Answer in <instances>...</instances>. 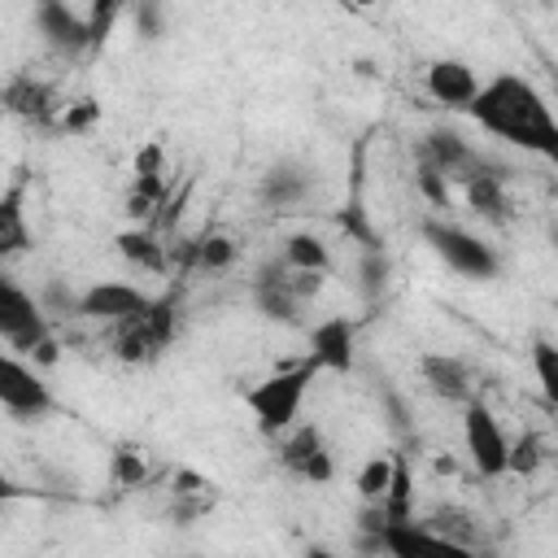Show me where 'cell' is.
I'll return each mask as SVG.
<instances>
[{"label":"cell","mask_w":558,"mask_h":558,"mask_svg":"<svg viewBox=\"0 0 558 558\" xmlns=\"http://www.w3.org/2000/svg\"><path fill=\"white\" fill-rule=\"evenodd\" d=\"M279 462H283L292 475L310 480V484H327V480L336 475V462H331V453H327L318 427H296V432L279 445Z\"/></svg>","instance_id":"10"},{"label":"cell","mask_w":558,"mask_h":558,"mask_svg":"<svg viewBox=\"0 0 558 558\" xmlns=\"http://www.w3.org/2000/svg\"><path fill=\"white\" fill-rule=\"evenodd\" d=\"M418 375H423L427 392H436L440 401H466V392H471V371L453 353H423Z\"/></svg>","instance_id":"14"},{"label":"cell","mask_w":558,"mask_h":558,"mask_svg":"<svg viewBox=\"0 0 558 558\" xmlns=\"http://www.w3.org/2000/svg\"><path fill=\"white\" fill-rule=\"evenodd\" d=\"M96 118H100V105H96V100H78V105H70V109H65L61 126H65V131H87Z\"/></svg>","instance_id":"29"},{"label":"cell","mask_w":558,"mask_h":558,"mask_svg":"<svg viewBox=\"0 0 558 558\" xmlns=\"http://www.w3.org/2000/svg\"><path fill=\"white\" fill-rule=\"evenodd\" d=\"M0 405H4L13 418H39V414L52 410L48 384H44L39 371L26 366L13 349L0 357Z\"/></svg>","instance_id":"6"},{"label":"cell","mask_w":558,"mask_h":558,"mask_svg":"<svg viewBox=\"0 0 558 558\" xmlns=\"http://www.w3.org/2000/svg\"><path fill=\"white\" fill-rule=\"evenodd\" d=\"M310 357L318 362V371H349L353 366V323L349 318H323L310 331Z\"/></svg>","instance_id":"12"},{"label":"cell","mask_w":558,"mask_h":558,"mask_svg":"<svg viewBox=\"0 0 558 558\" xmlns=\"http://www.w3.org/2000/svg\"><path fill=\"white\" fill-rule=\"evenodd\" d=\"M35 26L39 35L57 48V52H83L92 44V31H87V17L70 13L65 0H48V4H35Z\"/></svg>","instance_id":"11"},{"label":"cell","mask_w":558,"mask_h":558,"mask_svg":"<svg viewBox=\"0 0 558 558\" xmlns=\"http://www.w3.org/2000/svg\"><path fill=\"white\" fill-rule=\"evenodd\" d=\"M135 31L144 39H157L161 35V13H157V0H140L135 4Z\"/></svg>","instance_id":"31"},{"label":"cell","mask_w":558,"mask_h":558,"mask_svg":"<svg viewBox=\"0 0 558 558\" xmlns=\"http://www.w3.org/2000/svg\"><path fill=\"white\" fill-rule=\"evenodd\" d=\"M288 283H292V292H296L301 301H310V296L323 292V270H292V266H288Z\"/></svg>","instance_id":"30"},{"label":"cell","mask_w":558,"mask_h":558,"mask_svg":"<svg viewBox=\"0 0 558 558\" xmlns=\"http://www.w3.org/2000/svg\"><path fill=\"white\" fill-rule=\"evenodd\" d=\"M488 135L545 157L549 166H558V118L549 109V100L523 78V74H497L480 87L475 105L466 109Z\"/></svg>","instance_id":"1"},{"label":"cell","mask_w":558,"mask_h":558,"mask_svg":"<svg viewBox=\"0 0 558 558\" xmlns=\"http://www.w3.org/2000/svg\"><path fill=\"white\" fill-rule=\"evenodd\" d=\"M31 357H35V362H44V366H48V362H57V340H52V336H44V340L31 349Z\"/></svg>","instance_id":"34"},{"label":"cell","mask_w":558,"mask_h":558,"mask_svg":"<svg viewBox=\"0 0 558 558\" xmlns=\"http://www.w3.org/2000/svg\"><path fill=\"white\" fill-rule=\"evenodd\" d=\"M4 105L17 113V118H44L48 113V92L31 78H13L9 92H4Z\"/></svg>","instance_id":"22"},{"label":"cell","mask_w":558,"mask_h":558,"mask_svg":"<svg viewBox=\"0 0 558 558\" xmlns=\"http://www.w3.org/2000/svg\"><path fill=\"white\" fill-rule=\"evenodd\" d=\"M466 201H471V209H475L480 218H488V222H510V201H506L497 174H488V170L471 174V179H466Z\"/></svg>","instance_id":"15"},{"label":"cell","mask_w":558,"mask_h":558,"mask_svg":"<svg viewBox=\"0 0 558 558\" xmlns=\"http://www.w3.org/2000/svg\"><path fill=\"white\" fill-rule=\"evenodd\" d=\"M310 196V174L292 170V166H275L266 179H262V201L266 205H279V209H292Z\"/></svg>","instance_id":"17"},{"label":"cell","mask_w":558,"mask_h":558,"mask_svg":"<svg viewBox=\"0 0 558 558\" xmlns=\"http://www.w3.org/2000/svg\"><path fill=\"white\" fill-rule=\"evenodd\" d=\"M423 157H432V161L449 174V183H466L471 174H480V170H484V161L471 153V144H466L458 131H445V126H436V131L427 135Z\"/></svg>","instance_id":"13"},{"label":"cell","mask_w":558,"mask_h":558,"mask_svg":"<svg viewBox=\"0 0 558 558\" xmlns=\"http://www.w3.org/2000/svg\"><path fill=\"white\" fill-rule=\"evenodd\" d=\"M392 471H397V453H375L366 458V466L357 471V493L362 501H384L388 484H392Z\"/></svg>","instance_id":"21"},{"label":"cell","mask_w":558,"mask_h":558,"mask_svg":"<svg viewBox=\"0 0 558 558\" xmlns=\"http://www.w3.org/2000/svg\"><path fill=\"white\" fill-rule=\"evenodd\" d=\"M118 4L122 0H92V13H87V31H92V44H100L118 17Z\"/></svg>","instance_id":"28"},{"label":"cell","mask_w":558,"mask_h":558,"mask_svg":"<svg viewBox=\"0 0 558 558\" xmlns=\"http://www.w3.org/2000/svg\"><path fill=\"white\" fill-rule=\"evenodd\" d=\"M283 262L292 266V270H331V248L314 235V231H292L288 240H283Z\"/></svg>","instance_id":"18"},{"label":"cell","mask_w":558,"mask_h":558,"mask_svg":"<svg viewBox=\"0 0 558 558\" xmlns=\"http://www.w3.org/2000/svg\"><path fill=\"white\" fill-rule=\"evenodd\" d=\"M31 244L26 222H22V192L9 187L4 205H0V253H22Z\"/></svg>","instance_id":"20"},{"label":"cell","mask_w":558,"mask_h":558,"mask_svg":"<svg viewBox=\"0 0 558 558\" xmlns=\"http://www.w3.org/2000/svg\"><path fill=\"white\" fill-rule=\"evenodd\" d=\"M118 253L131 262V266H140V270H166V248L157 244V235L148 231V227H126V231H118Z\"/></svg>","instance_id":"16"},{"label":"cell","mask_w":558,"mask_h":558,"mask_svg":"<svg viewBox=\"0 0 558 558\" xmlns=\"http://www.w3.org/2000/svg\"><path fill=\"white\" fill-rule=\"evenodd\" d=\"M541 462H545V453H541V440H536V436H519V440H510V466H506V471H514V475H532Z\"/></svg>","instance_id":"25"},{"label":"cell","mask_w":558,"mask_h":558,"mask_svg":"<svg viewBox=\"0 0 558 558\" xmlns=\"http://www.w3.org/2000/svg\"><path fill=\"white\" fill-rule=\"evenodd\" d=\"M0 336H4V344L13 353H31L48 336L44 310L35 305V296L26 288H17L13 275L0 279Z\"/></svg>","instance_id":"4"},{"label":"cell","mask_w":558,"mask_h":558,"mask_svg":"<svg viewBox=\"0 0 558 558\" xmlns=\"http://www.w3.org/2000/svg\"><path fill=\"white\" fill-rule=\"evenodd\" d=\"M362 275H366V292L375 296V292H379V283H384V275H388V262H384L379 253H371V257H366V266H362Z\"/></svg>","instance_id":"33"},{"label":"cell","mask_w":558,"mask_h":558,"mask_svg":"<svg viewBox=\"0 0 558 558\" xmlns=\"http://www.w3.org/2000/svg\"><path fill=\"white\" fill-rule=\"evenodd\" d=\"M427 96L436 100V105H445V109H471L475 105V96H480V78H475V70L466 65V61H458V57H440V61H432L427 65Z\"/></svg>","instance_id":"9"},{"label":"cell","mask_w":558,"mask_h":558,"mask_svg":"<svg viewBox=\"0 0 558 558\" xmlns=\"http://www.w3.org/2000/svg\"><path fill=\"white\" fill-rule=\"evenodd\" d=\"M174 336V305L170 301H153L140 318H126L122 323V336H118V357L140 366V362H153Z\"/></svg>","instance_id":"5"},{"label":"cell","mask_w":558,"mask_h":558,"mask_svg":"<svg viewBox=\"0 0 558 558\" xmlns=\"http://www.w3.org/2000/svg\"><path fill=\"white\" fill-rule=\"evenodd\" d=\"M418 192H423L432 205H440V209L449 205V174H445L432 157H423V161H418Z\"/></svg>","instance_id":"24"},{"label":"cell","mask_w":558,"mask_h":558,"mask_svg":"<svg viewBox=\"0 0 558 558\" xmlns=\"http://www.w3.org/2000/svg\"><path fill=\"white\" fill-rule=\"evenodd\" d=\"M423 235L458 275H466V279H493L497 275V253L480 235H471L453 222H436V218L423 222Z\"/></svg>","instance_id":"3"},{"label":"cell","mask_w":558,"mask_h":558,"mask_svg":"<svg viewBox=\"0 0 558 558\" xmlns=\"http://www.w3.org/2000/svg\"><path fill=\"white\" fill-rule=\"evenodd\" d=\"M144 475H148V466H144V453H140V449H118V453H113V480H118L122 488H140Z\"/></svg>","instance_id":"26"},{"label":"cell","mask_w":558,"mask_h":558,"mask_svg":"<svg viewBox=\"0 0 558 558\" xmlns=\"http://www.w3.org/2000/svg\"><path fill=\"white\" fill-rule=\"evenodd\" d=\"M353 4H375V0H353Z\"/></svg>","instance_id":"35"},{"label":"cell","mask_w":558,"mask_h":558,"mask_svg":"<svg viewBox=\"0 0 558 558\" xmlns=\"http://www.w3.org/2000/svg\"><path fill=\"white\" fill-rule=\"evenodd\" d=\"M161 161H166L161 144H157V140H148V144L135 153V174H161Z\"/></svg>","instance_id":"32"},{"label":"cell","mask_w":558,"mask_h":558,"mask_svg":"<svg viewBox=\"0 0 558 558\" xmlns=\"http://www.w3.org/2000/svg\"><path fill=\"white\" fill-rule=\"evenodd\" d=\"M462 436H466V453H471L480 475H488V480L506 475V466H510V436L501 432V423L484 405H466Z\"/></svg>","instance_id":"7"},{"label":"cell","mask_w":558,"mask_h":558,"mask_svg":"<svg viewBox=\"0 0 558 558\" xmlns=\"http://www.w3.org/2000/svg\"><path fill=\"white\" fill-rule=\"evenodd\" d=\"M196 257H201V266H209V270H227V266L235 262V244H231L227 235H209V240H201Z\"/></svg>","instance_id":"27"},{"label":"cell","mask_w":558,"mask_h":558,"mask_svg":"<svg viewBox=\"0 0 558 558\" xmlns=\"http://www.w3.org/2000/svg\"><path fill=\"white\" fill-rule=\"evenodd\" d=\"M148 305H153V296L140 292L135 283H122V279H100V283H92V288L78 296V314H83V318H105V323L140 318Z\"/></svg>","instance_id":"8"},{"label":"cell","mask_w":558,"mask_h":558,"mask_svg":"<svg viewBox=\"0 0 558 558\" xmlns=\"http://www.w3.org/2000/svg\"><path fill=\"white\" fill-rule=\"evenodd\" d=\"M449 549H471L475 545V536H480V527L471 523V514L466 510H453V506H440V510H432L427 519H423Z\"/></svg>","instance_id":"19"},{"label":"cell","mask_w":558,"mask_h":558,"mask_svg":"<svg viewBox=\"0 0 558 558\" xmlns=\"http://www.w3.org/2000/svg\"><path fill=\"white\" fill-rule=\"evenodd\" d=\"M314 371H318V362L305 357L296 366H279L275 375H266L257 388L244 392V405L253 410V418H257V427L266 436H279V432H288L296 423V410L305 401V388H310Z\"/></svg>","instance_id":"2"},{"label":"cell","mask_w":558,"mask_h":558,"mask_svg":"<svg viewBox=\"0 0 558 558\" xmlns=\"http://www.w3.org/2000/svg\"><path fill=\"white\" fill-rule=\"evenodd\" d=\"M532 371H536V384L549 397V405H558V344L536 340L532 344Z\"/></svg>","instance_id":"23"}]
</instances>
